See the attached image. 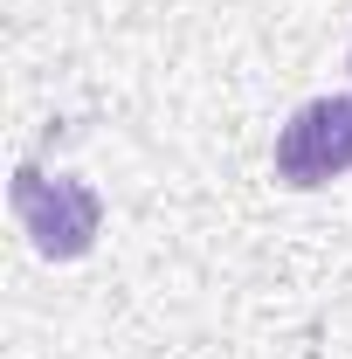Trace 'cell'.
I'll list each match as a JSON object with an SVG mask.
<instances>
[{
  "instance_id": "1",
  "label": "cell",
  "mask_w": 352,
  "mask_h": 359,
  "mask_svg": "<svg viewBox=\"0 0 352 359\" xmlns=\"http://www.w3.org/2000/svg\"><path fill=\"white\" fill-rule=\"evenodd\" d=\"M14 215L35 235L42 256L76 263L90 242H97V228H104V201H97V187H83V180H62V173L48 180L35 166H21L14 173Z\"/></svg>"
},
{
  "instance_id": "2",
  "label": "cell",
  "mask_w": 352,
  "mask_h": 359,
  "mask_svg": "<svg viewBox=\"0 0 352 359\" xmlns=\"http://www.w3.org/2000/svg\"><path fill=\"white\" fill-rule=\"evenodd\" d=\"M346 173H352V97H311L276 132V180L311 194Z\"/></svg>"
}]
</instances>
